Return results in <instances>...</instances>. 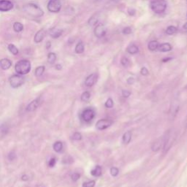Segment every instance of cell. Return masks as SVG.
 Listing matches in <instances>:
<instances>
[{
    "mask_svg": "<svg viewBox=\"0 0 187 187\" xmlns=\"http://www.w3.org/2000/svg\"><path fill=\"white\" fill-rule=\"evenodd\" d=\"M130 94H131V92L127 91V90H123L122 91V96L123 97L127 98L130 96Z\"/></svg>",
    "mask_w": 187,
    "mask_h": 187,
    "instance_id": "obj_39",
    "label": "cell"
},
{
    "mask_svg": "<svg viewBox=\"0 0 187 187\" xmlns=\"http://www.w3.org/2000/svg\"><path fill=\"white\" fill-rule=\"evenodd\" d=\"M41 98H37L36 100H33L32 102H30L29 105L26 107V110L29 111V112H32V111L36 110V109L41 105Z\"/></svg>",
    "mask_w": 187,
    "mask_h": 187,
    "instance_id": "obj_10",
    "label": "cell"
},
{
    "mask_svg": "<svg viewBox=\"0 0 187 187\" xmlns=\"http://www.w3.org/2000/svg\"><path fill=\"white\" fill-rule=\"evenodd\" d=\"M61 8V0H49L48 10L51 13H59Z\"/></svg>",
    "mask_w": 187,
    "mask_h": 187,
    "instance_id": "obj_4",
    "label": "cell"
},
{
    "mask_svg": "<svg viewBox=\"0 0 187 187\" xmlns=\"http://www.w3.org/2000/svg\"><path fill=\"white\" fill-rule=\"evenodd\" d=\"M53 148H54V150L56 152H61L63 149V143L61 141H57V142H56L54 144Z\"/></svg>",
    "mask_w": 187,
    "mask_h": 187,
    "instance_id": "obj_18",
    "label": "cell"
},
{
    "mask_svg": "<svg viewBox=\"0 0 187 187\" xmlns=\"http://www.w3.org/2000/svg\"><path fill=\"white\" fill-rule=\"evenodd\" d=\"M28 179H29V178H28V176H26V175H24V176H22L23 181H28Z\"/></svg>",
    "mask_w": 187,
    "mask_h": 187,
    "instance_id": "obj_43",
    "label": "cell"
},
{
    "mask_svg": "<svg viewBox=\"0 0 187 187\" xmlns=\"http://www.w3.org/2000/svg\"><path fill=\"white\" fill-rule=\"evenodd\" d=\"M128 13L130 15H134L135 14V10H134V9H129Z\"/></svg>",
    "mask_w": 187,
    "mask_h": 187,
    "instance_id": "obj_41",
    "label": "cell"
},
{
    "mask_svg": "<svg viewBox=\"0 0 187 187\" xmlns=\"http://www.w3.org/2000/svg\"><path fill=\"white\" fill-rule=\"evenodd\" d=\"M183 28L184 29H187V22L186 23V24H184V25L183 26Z\"/></svg>",
    "mask_w": 187,
    "mask_h": 187,
    "instance_id": "obj_46",
    "label": "cell"
},
{
    "mask_svg": "<svg viewBox=\"0 0 187 187\" xmlns=\"http://www.w3.org/2000/svg\"><path fill=\"white\" fill-rule=\"evenodd\" d=\"M122 32L123 34H126V35L130 34L132 33V29L130 27H126L123 29Z\"/></svg>",
    "mask_w": 187,
    "mask_h": 187,
    "instance_id": "obj_37",
    "label": "cell"
},
{
    "mask_svg": "<svg viewBox=\"0 0 187 187\" xmlns=\"http://www.w3.org/2000/svg\"><path fill=\"white\" fill-rule=\"evenodd\" d=\"M15 70L19 75H26L31 70V63L29 60H20L15 64Z\"/></svg>",
    "mask_w": 187,
    "mask_h": 187,
    "instance_id": "obj_2",
    "label": "cell"
},
{
    "mask_svg": "<svg viewBox=\"0 0 187 187\" xmlns=\"http://www.w3.org/2000/svg\"><path fill=\"white\" fill-rule=\"evenodd\" d=\"M15 158H16V154H15V153L14 152V151H12V152L9 153L8 159L10 160V161H13Z\"/></svg>",
    "mask_w": 187,
    "mask_h": 187,
    "instance_id": "obj_35",
    "label": "cell"
},
{
    "mask_svg": "<svg viewBox=\"0 0 187 187\" xmlns=\"http://www.w3.org/2000/svg\"><path fill=\"white\" fill-rule=\"evenodd\" d=\"M150 7L155 13L160 14L165 11L167 8V2L165 0H151Z\"/></svg>",
    "mask_w": 187,
    "mask_h": 187,
    "instance_id": "obj_3",
    "label": "cell"
},
{
    "mask_svg": "<svg viewBox=\"0 0 187 187\" xmlns=\"http://www.w3.org/2000/svg\"><path fill=\"white\" fill-rule=\"evenodd\" d=\"M148 47H149V49L151 51H154L156 50H157L158 47H159V43L156 40H153V41H151L148 45Z\"/></svg>",
    "mask_w": 187,
    "mask_h": 187,
    "instance_id": "obj_19",
    "label": "cell"
},
{
    "mask_svg": "<svg viewBox=\"0 0 187 187\" xmlns=\"http://www.w3.org/2000/svg\"><path fill=\"white\" fill-rule=\"evenodd\" d=\"M102 167L100 165H97L91 171V174L94 177H100L102 176Z\"/></svg>",
    "mask_w": 187,
    "mask_h": 187,
    "instance_id": "obj_16",
    "label": "cell"
},
{
    "mask_svg": "<svg viewBox=\"0 0 187 187\" xmlns=\"http://www.w3.org/2000/svg\"><path fill=\"white\" fill-rule=\"evenodd\" d=\"M8 48L9 51H10L12 54H13V55L18 54V49L17 47L15 46V45H13V44H9Z\"/></svg>",
    "mask_w": 187,
    "mask_h": 187,
    "instance_id": "obj_22",
    "label": "cell"
},
{
    "mask_svg": "<svg viewBox=\"0 0 187 187\" xmlns=\"http://www.w3.org/2000/svg\"><path fill=\"white\" fill-rule=\"evenodd\" d=\"M168 60H171V58H165V59H163L162 61H167Z\"/></svg>",
    "mask_w": 187,
    "mask_h": 187,
    "instance_id": "obj_47",
    "label": "cell"
},
{
    "mask_svg": "<svg viewBox=\"0 0 187 187\" xmlns=\"http://www.w3.org/2000/svg\"><path fill=\"white\" fill-rule=\"evenodd\" d=\"M97 23H98V15H97V14H95L92 17L90 18V19L89 20V24L90 26H94L96 25Z\"/></svg>",
    "mask_w": 187,
    "mask_h": 187,
    "instance_id": "obj_27",
    "label": "cell"
},
{
    "mask_svg": "<svg viewBox=\"0 0 187 187\" xmlns=\"http://www.w3.org/2000/svg\"><path fill=\"white\" fill-rule=\"evenodd\" d=\"M126 51H127V52L130 54H136L138 53L139 48L138 47L136 46L135 45H131L127 48Z\"/></svg>",
    "mask_w": 187,
    "mask_h": 187,
    "instance_id": "obj_20",
    "label": "cell"
},
{
    "mask_svg": "<svg viewBox=\"0 0 187 187\" xmlns=\"http://www.w3.org/2000/svg\"><path fill=\"white\" fill-rule=\"evenodd\" d=\"M75 51L76 54H82V53L84 52V43H83V42H79V43L77 44Z\"/></svg>",
    "mask_w": 187,
    "mask_h": 187,
    "instance_id": "obj_21",
    "label": "cell"
},
{
    "mask_svg": "<svg viewBox=\"0 0 187 187\" xmlns=\"http://www.w3.org/2000/svg\"><path fill=\"white\" fill-rule=\"evenodd\" d=\"M24 83V78L21 75H13V76L10 77V86L13 88H16L20 87L21 86H22Z\"/></svg>",
    "mask_w": 187,
    "mask_h": 187,
    "instance_id": "obj_5",
    "label": "cell"
},
{
    "mask_svg": "<svg viewBox=\"0 0 187 187\" xmlns=\"http://www.w3.org/2000/svg\"><path fill=\"white\" fill-rule=\"evenodd\" d=\"M44 71H45V67L40 66V67H38L36 68V70H35V72H34V74L37 77H40L44 73Z\"/></svg>",
    "mask_w": 187,
    "mask_h": 187,
    "instance_id": "obj_26",
    "label": "cell"
},
{
    "mask_svg": "<svg viewBox=\"0 0 187 187\" xmlns=\"http://www.w3.org/2000/svg\"><path fill=\"white\" fill-rule=\"evenodd\" d=\"M51 44L50 42H48L47 44H46V48H47V49H49V48H51Z\"/></svg>",
    "mask_w": 187,
    "mask_h": 187,
    "instance_id": "obj_44",
    "label": "cell"
},
{
    "mask_svg": "<svg viewBox=\"0 0 187 187\" xmlns=\"http://www.w3.org/2000/svg\"><path fill=\"white\" fill-rule=\"evenodd\" d=\"M110 172L111 176H112L113 177H116V176H117L118 175H119V169L117 168V167H113L110 168Z\"/></svg>",
    "mask_w": 187,
    "mask_h": 187,
    "instance_id": "obj_29",
    "label": "cell"
},
{
    "mask_svg": "<svg viewBox=\"0 0 187 187\" xmlns=\"http://www.w3.org/2000/svg\"><path fill=\"white\" fill-rule=\"evenodd\" d=\"M56 158H51L50 159V161L48 162V166L50 167H54V166L56 165Z\"/></svg>",
    "mask_w": 187,
    "mask_h": 187,
    "instance_id": "obj_36",
    "label": "cell"
},
{
    "mask_svg": "<svg viewBox=\"0 0 187 187\" xmlns=\"http://www.w3.org/2000/svg\"><path fill=\"white\" fill-rule=\"evenodd\" d=\"M80 175L79 173H77V172H74V173H72L71 176V179L74 182H76L77 181H78L79 179H80Z\"/></svg>",
    "mask_w": 187,
    "mask_h": 187,
    "instance_id": "obj_33",
    "label": "cell"
},
{
    "mask_svg": "<svg viewBox=\"0 0 187 187\" xmlns=\"http://www.w3.org/2000/svg\"><path fill=\"white\" fill-rule=\"evenodd\" d=\"M56 69L57 70H61V69H62V66H61V64H56Z\"/></svg>",
    "mask_w": 187,
    "mask_h": 187,
    "instance_id": "obj_42",
    "label": "cell"
},
{
    "mask_svg": "<svg viewBox=\"0 0 187 187\" xmlns=\"http://www.w3.org/2000/svg\"><path fill=\"white\" fill-rule=\"evenodd\" d=\"M95 113L94 111L92 109H86L85 110H84V112L82 113V119L84 120L86 122H89V121H92L94 118Z\"/></svg>",
    "mask_w": 187,
    "mask_h": 187,
    "instance_id": "obj_7",
    "label": "cell"
},
{
    "mask_svg": "<svg viewBox=\"0 0 187 187\" xmlns=\"http://www.w3.org/2000/svg\"><path fill=\"white\" fill-rule=\"evenodd\" d=\"M13 29L16 32H21L24 29V25L20 22H15L13 24Z\"/></svg>",
    "mask_w": 187,
    "mask_h": 187,
    "instance_id": "obj_23",
    "label": "cell"
},
{
    "mask_svg": "<svg viewBox=\"0 0 187 187\" xmlns=\"http://www.w3.org/2000/svg\"><path fill=\"white\" fill-rule=\"evenodd\" d=\"M105 106L107 107V108H112L113 107V101L111 98L107 99L106 102L105 104Z\"/></svg>",
    "mask_w": 187,
    "mask_h": 187,
    "instance_id": "obj_31",
    "label": "cell"
},
{
    "mask_svg": "<svg viewBox=\"0 0 187 187\" xmlns=\"http://www.w3.org/2000/svg\"><path fill=\"white\" fill-rule=\"evenodd\" d=\"M140 73L142 75H144V76H146V75H149V70L146 67H143L140 70Z\"/></svg>",
    "mask_w": 187,
    "mask_h": 187,
    "instance_id": "obj_38",
    "label": "cell"
},
{
    "mask_svg": "<svg viewBox=\"0 0 187 187\" xmlns=\"http://www.w3.org/2000/svg\"><path fill=\"white\" fill-rule=\"evenodd\" d=\"M12 66V61L8 59H2L0 60V67L2 70H7Z\"/></svg>",
    "mask_w": 187,
    "mask_h": 187,
    "instance_id": "obj_13",
    "label": "cell"
},
{
    "mask_svg": "<svg viewBox=\"0 0 187 187\" xmlns=\"http://www.w3.org/2000/svg\"><path fill=\"white\" fill-rule=\"evenodd\" d=\"M23 10L27 15L34 18H40L44 15V12L41 8L34 3H29L25 5L23 7Z\"/></svg>",
    "mask_w": 187,
    "mask_h": 187,
    "instance_id": "obj_1",
    "label": "cell"
},
{
    "mask_svg": "<svg viewBox=\"0 0 187 187\" xmlns=\"http://www.w3.org/2000/svg\"><path fill=\"white\" fill-rule=\"evenodd\" d=\"M121 64L124 67H128L130 65V60L126 57H123L122 59H121Z\"/></svg>",
    "mask_w": 187,
    "mask_h": 187,
    "instance_id": "obj_30",
    "label": "cell"
},
{
    "mask_svg": "<svg viewBox=\"0 0 187 187\" xmlns=\"http://www.w3.org/2000/svg\"><path fill=\"white\" fill-rule=\"evenodd\" d=\"M49 33H50V35L53 38L56 39L61 36V34H63V30L59 29H52L50 30Z\"/></svg>",
    "mask_w": 187,
    "mask_h": 187,
    "instance_id": "obj_14",
    "label": "cell"
},
{
    "mask_svg": "<svg viewBox=\"0 0 187 187\" xmlns=\"http://www.w3.org/2000/svg\"><path fill=\"white\" fill-rule=\"evenodd\" d=\"M177 31L178 29L176 26H170L167 28V29H166V33L169 35H172L176 34V33L177 32Z\"/></svg>",
    "mask_w": 187,
    "mask_h": 187,
    "instance_id": "obj_25",
    "label": "cell"
},
{
    "mask_svg": "<svg viewBox=\"0 0 187 187\" xmlns=\"http://www.w3.org/2000/svg\"><path fill=\"white\" fill-rule=\"evenodd\" d=\"M184 125H185V127L187 129V114L186 118H185V121H184Z\"/></svg>",
    "mask_w": 187,
    "mask_h": 187,
    "instance_id": "obj_45",
    "label": "cell"
},
{
    "mask_svg": "<svg viewBox=\"0 0 187 187\" xmlns=\"http://www.w3.org/2000/svg\"><path fill=\"white\" fill-rule=\"evenodd\" d=\"M97 81V75L95 73L91 74L86 77L85 80V85L88 87H91L96 84V82Z\"/></svg>",
    "mask_w": 187,
    "mask_h": 187,
    "instance_id": "obj_11",
    "label": "cell"
},
{
    "mask_svg": "<svg viewBox=\"0 0 187 187\" xmlns=\"http://www.w3.org/2000/svg\"><path fill=\"white\" fill-rule=\"evenodd\" d=\"M135 82V79L133 77H129L127 79V84H133Z\"/></svg>",
    "mask_w": 187,
    "mask_h": 187,
    "instance_id": "obj_40",
    "label": "cell"
},
{
    "mask_svg": "<svg viewBox=\"0 0 187 187\" xmlns=\"http://www.w3.org/2000/svg\"><path fill=\"white\" fill-rule=\"evenodd\" d=\"M113 124V121L109 119H100L96 123V128L98 130H104L110 127Z\"/></svg>",
    "mask_w": 187,
    "mask_h": 187,
    "instance_id": "obj_6",
    "label": "cell"
},
{
    "mask_svg": "<svg viewBox=\"0 0 187 187\" xmlns=\"http://www.w3.org/2000/svg\"><path fill=\"white\" fill-rule=\"evenodd\" d=\"M13 8V4L9 0H0V11L8 12Z\"/></svg>",
    "mask_w": 187,
    "mask_h": 187,
    "instance_id": "obj_8",
    "label": "cell"
},
{
    "mask_svg": "<svg viewBox=\"0 0 187 187\" xmlns=\"http://www.w3.org/2000/svg\"><path fill=\"white\" fill-rule=\"evenodd\" d=\"M45 35H46V31H45V29H42L39 30L34 36V40L35 43H40V42L43 41V39L45 38Z\"/></svg>",
    "mask_w": 187,
    "mask_h": 187,
    "instance_id": "obj_12",
    "label": "cell"
},
{
    "mask_svg": "<svg viewBox=\"0 0 187 187\" xmlns=\"http://www.w3.org/2000/svg\"><path fill=\"white\" fill-rule=\"evenodd\" d=\"M132 140V132L130 131L126 132L123 134L122 140L123 143L124 144H129L130 143V141Z\"/></svg>",
    "mask_w": 187,
    "mask_h": 187,
    "instance_id": "obj_17",
    "label": "cell"
},
{
    "mask_svg": "<svg viewBox=\"0 0 187 187\" xmlns=\"http://www.w3.org/2000/svg\"></svg>",
    "mask_w": 187,
    "mask_h": 187,
    "instance_id": "obj_48",
    "label": "cell"
},
{
    "mask_svg": "<svg viewBox=\"0 0 187 187\" xmlns=\"http://www.w3.org/2000/svg\"><path fill=\"white\" fill-rule=\"evenodd\" d=\"M172 45L170 43H162L161 45H159L158 49L161 52H168L172 50Z\"/></svg>",
    "mask_w": 187,
    "mask_h": 187,
    "instance_id": "obj_15",
    "label": "cell"
},
{
    "mask_svg": "<svg viewBox=\"0 0 187 187\" xmlns=\"http://www.w3.org/2000/svg\"><path fill=\"white\" fill-rule=\"evenodd\" d=\"M56 60V55L54 53H49L48 55V61L50 64H53L55 63Z\"/></svg>",
    "mask_w": 187,
    "mask_h": 187,
    "instance_id": "obj_24",
    "label": "cell"
},
{
    "mask_svg": "<svg viewBox=\"0 0 187 187\" xmlns=\"http://www.w3.org/2000/svg\"><path fill=\"white\" fill-rule=\"evenodd\" d=\"M95 181H89L87 182H84L83 183V187H94L95 186Z\"/></svg>",
    "mask_w": 187,
    "mask_h": 187,
    "instance_id": "obj_32",
    "label": "cell"
},
{
    "mask_svg": "<svg viewBox=\"0 0 187 187\" xmlns=\"http://www.w3.org/2000/svg\"><path fill=\"white\" fill-rule=\"evenodd\" d=\"M106 34V28L104 24H98L94 29V34L95 36L99 38H101L104 37Z\"/></svg>",
    "mask_w": 187,
    "mask_h": 187,
    "instance_id": "obj_9",
    "label": "cell"
},
{
    "mask_svg": "<svg viewBox=\"0 0 187 187\" xmlns=\"http://www.w3.org/2000/svg\"><path fill=\"white\" fill-rule=\"evenodd\" d=\"M72 139L74 140H80L82 139V135H81L80 133L79 132H75V133L73 134L72 135Z\"/></svg>",
    "mask_w": 187,
    "mask_h": 187,
    "instance_id": "obj_34",
    "label": "cell"
},
{
    "mask_svg": "<svg viewBox=\"0 0 187 187\" xmlns=\"http://www.w3.org/2000/svg\"><path fill=\"white\" fill-rule=\"evenodd\" d=\"M90 98H91V94H90L89 91H85L81 95V100L83 102H88L90 100Z\"/></svg>",
    "mask_w": 187,
    "mask_h": 187,
    "instance_id": "obj_28",
    "label": "cell"
}]
</instances>
